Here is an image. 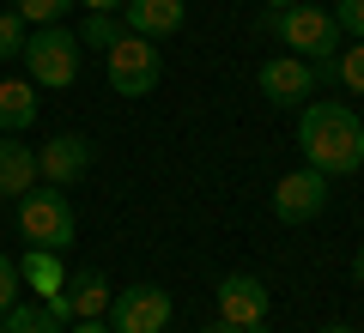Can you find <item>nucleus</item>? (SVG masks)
I'll list each match as a JSON object with an SVG mask.
<instances>
[{
  "label": "nucleus",
  "mask_w": 364,
  "mask_h": 333,
  "mask_svg": "<svg viewBox=\"0 0 364 333\" xmlns=\"http://www.w3.org/2000/svg\"><path fill=\"white\" fill-rule=\"evenodd\" d=\"M334 73H340V85H346L352 97H364V37L352 43V49L334 55Z\"/></svg>",
  "instance_id": "f3484780"
},
{
  "label": "nucleus",
  "mask_w": 364,
  "mask_h": 333,
  "mask_svg": "<svg viewBox=\"0 0 364 333\" xmlns=\"http://www.w3.org/2000/svg\"><path fill=\"white\" fill-rule=\"evenodd\" d=\"M73 333H116V327H109V321H79Z\"/></svg>",
  "instance_id": "b1692460"
},
{
  "label": "nucleus",
  "mask_w": 364,
  "mask_h": 333,
  "mask_svg": "<svg viewBox=\"0 0 364 333\" xmlns=\"http://www.w3.org/2000/svg\"><path fill=\"white\" fill-rule=\"evenodd\" d=\"M31 188H37V152L0 140V194L13 200V194H31Z\"/></svg>",
  "instance_id": "4468645a"
},
{
  "label": "nucleus",
  "mask_w": 364,
  "mask_h": 333,
  "mask_svg": "<svg viewBox=\"0 0 364 333\" xmlns=\"http://www.w3.org/2000/svg\"><path fill=\"white\" fill-rule=\"evenodd\" d=\"M352 279L364 285V249H358V255H352Z\"/></svg>",
  "instance_id": "a878e982"
},
{
  "label": "nucleus",
  "mask_w": 364,
  "mask_h": 333,
  "mask_svg": "<svg viewBox=\"0 0 364 333\" xmlns=\"http://www.w3.org/2000/svg\"><path fill=\"white\" fill-rule=\"evenodd\" d=\"M328 13H334L340 37H364V0H334Z\"/></svg>",
  "instance_id": "412c9836"
},
{
  "label": "nucleus",
  "mask_w": 364,
  "mask_h": 333,
  "mask_svg": "<svg viewBox=\"0 0 364 333\" xmlns=\"http://www.w3.org/2000/svg\"><path fill=\"white\" fill-rule=\"evenodd\" d=\"M18 236H25L31 249H55V255L73 249L79 218H73V206H67V194L55 188V182H49V188L18 194Z\"/></svg>",
  "instance_id": "f03ea898"
},
{
  "label": "nucleus",
  "mask_w": 364,
  "mask_h": 333,
  "mask_svg": "<svg viewBox=\"0 0 364 333\" xmlns=\"http://www.w3.org/2000/svg\"><path fill=\"white\" fill-rule=\"evenodd\" d=\"M79 6H91V13H122L128 0H79Z\"/></svg>",
  "instance_id": "5701e85b"
},
{
  "label": "nucleus",
  "mask_w": 364,
  "mask_h": 333,
  "mask_svg": "<svg viewBox=\"0 0 364 333\" xmlns=\"http://www.w3.org/2000/svg\"><path fill=\"white\" fill-rule=\"evenodd\" d=\"M255 85H261V97H267V103H279V109H298V103L316 91V67L304 61V55H273V61H261Z\"/></svg>",
  "instance_id": "6e6552de"
},
{
  "label": "nucleus",
  "mask_w": 364,
  "mask_h": 333,
  "mask_svg": "<svg viewBox=\"0 0 364 333\" xmlns=\"http://www.w3.org/2000/svg\"><path fill=\"white\" fill-rule=\"evenodd\" d=\"M25 73H31V85L37 91H67L79 79V37L67 25H37L25 37Z\"/></svg>",
  "instance_id": "7ed1b4c3"
},
{
  "label": "nucleus",
  "mask_w": 364,
  "mask_h": 333,
  "mask_svg": "<svg viewBox=\"0 0 364 333\" xmlns=\"http://www.w3.org/2000/svg\"><path fill=\"white\" fill-rule=\"evenodd\" d=\"M322 333H358V327H322Z\"/></svg>",
  "instance_id": "cd10ccee"
},
{
  "label": "nucleus",
  "mask_w": 364,
  "mask_h": 333,
  "mask_svg": "<svg viewBox=\"0 0 364 333\" xmlns=\"http://www.w3.org/2000/svg\"><path fill=\"white\" fill-rule=\"evenodd\" d=\"M6 333H61V321H55L43 303H13L6 309Z\"/></svg>",
  "instance_id": "dca6fc26"
},
{
  "label": "nucleus",
  "mask_w": 364,
  "mask_h": 333,
  "mask_svg": "<svg viewBox=\"0 0 364 333\" xmlns=\"http://www.w3.org/2000/svg\"><path fill=\"white\" fill-rule=\"evenodd\" d=\"M328 182L334 176H322V170H291V176H279L273 182V218L279 224H310V218H322V206H328Z\"/></svg>",
  "instance_id": "0eeeda50"
},
{
  "label": "nucleus",
  "mask_w": 364,
  "mask_h": 333,
  "mask_svg": "<svg viewBox=\"0 0 364 333\" xmlns=\"http://www.w3.org/2000/svg\"><path fill=\"white\" fill-rule=\"evenodd\" d=\"M279 43H286V49H298L304 61H334V55L346 49L334 13H328V6H310V0H298V6H286V13H279Z\"/></svg>",
  "instance_id": "20e7f679"
},
{
  "label": "nucleus",
  "mask_w": 364,
  "mask_h": 333,
  "mask_svg": "<svg viewBox=\"0 0 364 333\" xmlns=\"http://www.w3.org/2000/svg\"><path fill=\"white\" fill-rule=\"evenodd\" d=\"M37 121V85L31 79H0V133H25Z\"/></svg>",
  "instance_id": "f8f14e48"
},
{
  "label": "nucleus",
  "mask_w": 364,
  "mask_h": 333,
  "mask_svg": "<svg viewBox=\"0 0 364 333\" xmlns=\"http://www.w3.org/2000/svg\"><path fill=\"white\" fill-rule=\"evenodd\" d=\"M213 303H219V321L255 327V321H267V285H261L255 273H225L219 291H213Z\"/></svg>",
  "instance_id": "1a4fd4ad"
},
{
  "label": "nucleus",
  "mask_w": 364,
  "mask_h": 333,
  "mask_svg": "<svg viewBox=\"0 0 364 333\" xmlns=\"http://www.w3.org/2000/svg\"><path fill=\"white\" fill-rule=\"evenodd\" d=\"M298 146H304V164L322 170V176H352L364 170V121L352 116V103H304L298 116Z\"/></svg>",
  "instance_id": "f257e3e1"
},
{
  "label": "nucleus",
  "mask_w": 364,
  "mask_h": 333,
  "mask_svg": "<svg viewBox=\"0 0 364 333\" xmlns=\"http://www.w3.org/2000/svg\"><path fill=\"white\" fill-rule=\"evenodd\" d=\"M267 6H273V13H286V6H298V0H267Z\"/></svg>",
  "instance_id": "bb28decb"
},
{
  "label": "nucleus",
  "mask_w": 364,
  "mask_h": 333,
  "mask_svg": "<svg viewBox=\"0 0 364 333\" xmlns=\"http://www.w3.org/2000/svg\"><path fill=\"white\" fill-rule=\"evenodd\" d=\"M85 170H91V140H85V133H55V140L37 152V176H49L55 188L79 182Z\"/></svg>",
  "instance_id": "9d476101"
},
{
  "label": "nucleus",
  "mask_w": 364,
  "mask_h": 333,
  "mask_svg": "<svg viewBox=\"0 0 364 333\" xmlns=\"http://www.w3.org/2000/svg\"><path fill=\"white\" fill-rule=\"evenodd\" d=\"M0 333H6V315H0Z\"/></svg>",
  "instance_id": "c85d7f7f"
},
{
  "label": "nucleus",
  "mask_w": 364,
  "mask_h": 333,
  "mask_svg": "<svg viewBox=\"0 0 364 333\" xmlns=\"http://www.w3.org/2000/svg\"><path fill=\"white\" fill-rule=\"evenodd\" d=\"M25 37H31V25L18 18V6H13V13H0V61L25 55Z\"/></svg>",
  "instance_id": "6ab92c4d"
},
{
  "label": "nucleus",
  "mask_w": 364,
  "mask_h": 333,
  "mask_svg": "<svg viewBox=\"0 0 364 333\" xmlns=\"http://www.w3.org/2000/svg\"><path fill=\"white\" fill-rule=\"evenodd\" d=\"M170 315H176V303L158 285H128V291L109 297V327L116 333H164Z\"/></svg>",
  "instance_id": "423d86ee"
},
{
  "label": "nucleus",
  "mask_w": 364,
  "mask_h": 333,
  "mask_svg": "<svg viewBox=\"0 0 364 333\" xmlns=\"http://www.w3.org/2000/svg\"><path fill=\"white\" fill-rule=\"evenodd\" d=\"M18 279H25L37 297L61 291V285H67V273H61V255H55V249H25V255H18Z\"/></svg>",
  "instance_id": "2eb2a0df"
},
{
  "label": "nucleus",
  "mask_w": 364,
  "mask_h": 333,
  "mask_svg": "<svg viewBox=\"0 0 364 333\" xmlns=\"http://www.w3.org/2000/svg\"><path fill=\"white\" fill-rule=\"evenodd\" d=\"M67 6H73V0H18V18H25V25H61Z\"/></svg>",
  "instance_id": "aec40b11"
},
{
  "label": "nucleus",
  "mask_w": 364,
  "mask_h": 333,
  "mask_svg": "<svg viewBox=\"0 0 364 333\" xmlns=\"http://www.w3.org/2000/svg\"><path fill=\"white\" fill-rule=\"evenodd\" d=\"M18 285H25V279H18V261H13V255H0V315L18 303Z\"/></svg>",
  "instance_id": "4be33fe9"
},
{
  "label": "nucleus",
  "mask_w": 364,
  "mask_h": 333,
  "mask_svg": "<svg viewBox=\"0 0 364 333\" xmlns=\"http://www.w3.org/2000/svg\"><path fill=\"white\" fill-rule=\"evenodd\" d=\"M104 55H109V91H116V97H146V91H158L164 61H158V43H152V37L122 31Z\"/></svg>",
  "instance_id": "39448f33"
},
{
  "label": "nucleus",
  "mask_w": 364,
  "mask_h": 333,
  "mask_svg": "<svg viewBox=\"0 0 364 333\" xmlns=\"http://www.w3.org/2000/svg\"><path fill=\"white\" fill-rule=\"evenodd\" d=\"M122 31H128V25H122L116 13H91V18H85V31H79V43H85V49H109Z\"/></svg>",
  "instance_id": "a211bd4d"
},
{
  "label": "nucleus",
  "mask_w": 364,
  "mask_h": 333,
  "mask_svg": "<svg viewBox=\"0 0 364 333\" xmlns=\"http://www.w3.org/2000/svg\"><path fill=\"white\" fill-rule=\"evenodd\" d=\"M67 309H73V321H104L109 315V279H104V273H79V279H67Z\"/></svg>",
  "instance_id": "ddd939ff"
},
{
  "label": "nucleus",
  "mask_w": 364,
  "mask_h": 333,
  "mask_svg": "<svg viewBox=\"0 0 364 333\" xmlns=\"http://www.w3.org/2000/svg\"><path fill=\"white\" fill-rule=\"evenodd\" d=\"M182 13H188V0H128L122 6V25L134 31V37H170V31H182Z\"/></svg>",
  "instance_id": "9b49d317"
},
{
  "label": "nucleus",
  "mask_w": 364,
  "mask_h": 333,
  "mask_svg": "<svg viewBox=\"0 0 364 333\" xmlns=\"http://www.w3.org/2000/svg\"><path fill=\"white\" fill-rule=\"evenodd\" d=\"M200 333H249V327H231V321H213V327H200Z\"/></svg>",
  "instance_id": "393cba45"
}]
</instances>
